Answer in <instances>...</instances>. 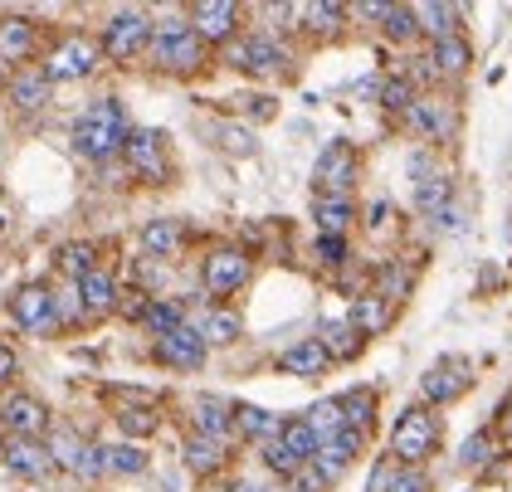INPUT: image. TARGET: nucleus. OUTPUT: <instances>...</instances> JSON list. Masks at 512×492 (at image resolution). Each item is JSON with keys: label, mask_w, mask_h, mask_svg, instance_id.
<instances>
[{"label": "nucleus", "mask_w": 512, "mask_h": 492, "mask_svg": "<svg viewBox=\"0 0 512 492\" xmlns=\"http://www.w3.org/2000/svg\"><path fill=\"white\" fill-rule=\"evenodd\" d=\"M127 132H132V122H127V108H122L118 98H98V103H88L74 122V152L83 161H113L122 156V142H127Z\"/></svg>", "instance_id": "nucleus-1"}, {"label": "nucleus", "mask_w": 512, "mask_h": 492, "mask_svg": "<svg viewBox=\"0 0 512 492\" xmlns=\"http://www.w3.org/2000/svg\"><path fill=\"white\" fill-rule=\"evenodd\" d=\"M147 59L157 64L161 74H176V78H191L205 69L210 49L196 39L191 20L186 15H166V20H152V44H147Z\"/></svg>", "instance_id": "nucleus-2"}, {"label": "nucleus", "mask_w": 512, "mask_h": 492, "mask_svg": "<svg viewBox=\"0 0 512 492\" xmlns=\"http://www.w3.org/2000/svg\"><path fill=\"white\" fill-rule=\"evenodd\" d=\"M439 439H444L439 415H434L430 405H410L391 429V458L400 468H425V463L439 454Z\"/></svg>", "instance_id": "nucleus-3"}, {"label": "nucleus", "mask_w": 512, "mask_h": 492, "mask_svg": "<svg viewBox=\"0 0 512 492\" xmlns=\"http://www.w3.org/2000/svg\"><path fill=\"white\" fill-rule=\"evenodd\" d=\"M147 44H152V15H147V10L127 5V10H113V15L103 20L98 49H103L108 64H132L137 54H147Z\"/></svg>", "instance_id": "nucleus-4"}, {"label": "nucleus", "mask_w": 512, "mask_h": 492, "mask_svg": "<svg viewBox=\"0 0 512 492\" xmlns=\"http://www.w3.org/2000/svg\"><path fill=\"white\" fill-rule=\"evenodd\" d=\"M122 161H127V176H137L142 186L171 181V156H166V137L157 127H132L122 142Z\"/></svg>", "instance_id": "nucleus-5"}, {"label": "nucleus", "mask_w": 512, "mask_h": 492, "mask_svg": "<svg viewBox=\"0 0 512 492\" xmlns=\"http://www.w3.org/2000/svg\"><path fill=\"white\" fill-rule=\"evenodd\" d=\"M98 64H103V49H98V39L88 35H64L49 54H44V74L49 83L59 88V83H79V78H93L98 74Z\"/></svg>", "instance_id": "nucleus-6"}, {"label": "nucleus", "mask_w": 512, "mask_h": 492, "mask_svg": "<svg viewBox=\"0 0 512 492\" xmlns=\"http://www.w3.org/2000/svg\"><path fill=\"white\" fill-rule=\"evenodd\" d=\"M356 176H361V152H356L352 142H327L322 147V156H317L313 166V186L317 195H352Z\"/></svg>", "instance_id": "nucleus-7"}, {"label": "nucleus", "mask_w": 512, "mask_h": 492, "mask_svg": "<svg viewBox=\"0 0 512 492\" xmlns=\"http://www.w3.org/2000/svg\"><path fill=\"white\" fill-rule=\"evenodd\" d=\"M191 30H196V39L210 49V44H230V39L239 35V20H244V10H239L235 0H200V5H191Z\"/></svg>", "instance_id": "nucleus-8"}, {"label": "nucleus", "mask_w": 512, "mask_h": 492, "mask_svg": "<svg viewBox=\"0 0 512 492\" xmlns=\"http://www.w3.org/2000/svg\"><path fill=\"white\" fill-rule=\"evenodd\" d=\"M200 283H205L210 298H230V293H239V288L249 283V254H244V249H215V254H205Z\"/></svg>", "instance_id": "nucleus-9"}, {"label": "nucleus", "mask_w": 512, "mask_h": 492, "mask_svg": "<svg viewBox=\"0 0 512 492\" xmlns=\"http://www.w3.org/2000/svg\"><path fill=\"white\" fill-rule=\"evenodd\" d=\"M0 424L10 429V439H44L49 434V405L25 395V390H10L0 400Z\"/></svg>", "instance_id": "nucleus-10"}, {"label": "nucleus", "mask_w": 512, "mask_h": 492, "mask_svg": "<svg viewBox=\"0 0 512 492\" xmlns=\"http://www.w3.org/2000/svg\"><path fill=\"white\" fill-rule=\"evenodd\" d=\"M473 385V366L464 356H444V361H434L430 376L420 380V390H425V400L430 405H454L459 395H469Z\"/></svg>", "instance_id": "nucleus-11"}, {"label": "nucleus", "mask_w": 512, "mask_h": 492, "mask_svg": "<svg viewBox=\"0 0 512 492\" xmlns=\"http://www.w3.org/2000/svg\"><path fill=\"white\" fill-rule=\"evenodd\" d=\"M205 356H210V346H205V337H200L191 322H181L176 332L157 337V361L161 366H171V371H200Z\"/></svg>", "instance_id": "nucleus-12"}, {"label": "nucleus", "mask_w": 512, "mask_h": 492, "mask_svg": "<svg viewBox=\"0 0 512 492\" xmlns=\"http://www.w3.org/2000/svg\"><path fill=\"white\" fill-rule=\"evenodd\" d=\"M405 122L425 137V142H449L454 132H459V113H454V103L449 98H415V108L405 113Z\"/></svg>", "instance_id": "nucleus-13"}, {"label": "nucleus", "mask_w": 512, "mask_h": 492, "mask_svg": "<svg viewBox=\"0 0 512 492\" xmlns=\"http://www.w3.org/2000/svg\"><path fill=\"white\" fill-rule=\"evenodd\" d=\"M5 98H10L15 113H40V108H49V98H54V83H49V74H44L40 64H25V69H15V74L5 78Z\"/></svg>", "instance_id": "nucleus-14"}, {"label": "nucleus", "mask_w": 512, "mask_h": 492, "mask_svg": "<svg viewBox=\"0 0 512 492\" xmlns=\"http://www.w3.org/2000/svg\"><path fill=\"white\" fill-rule=\"evenodd\" d=\"M35 49H40V25L35 20H25V15H10V20H0V69H25V64H35Z\"/></svg>", "instance_id": "nucleus-15"}, {"label": "nucleus", "mask_w": 512, "mask_h": 492, "mask_svg": "<svg viewBox=\"0 0 512 492\" xmlns=\"http://www.w3.org/2000/svg\"><path fill=\"white\" fill-rule=\"evenodd\" d=\"M361 449H366V434H356V429H342V434H332V439H322L317 444V458L313 468L327 478V483H337L347 468H352L356 458H361Z\"/></svg>", "instance_id": "nucleus-16"}, {"label": "nucleus", "mask_w": 512, "mask_h": 492, "mask_svg": "<svg viewBox=\"0 0 512 492\" xmlns=\"http://www.w3.org/2000/svg\"><path fill=\"white\" fill-rule=\"evenodd\" d=\"M10 317H15V327H25V332H49V327H54V293H49L44 283L15 288Z\"/></svg>", "instance_id": "nucleus-17"}, {"label": "nucleus", "mask_w": 512, "mask_h": 492, "mask_svg": "<svg viewBox=\"0 0 512 492\" xmlns=\"http://www.w3.org/2000/svg\"><path fill=\"white\" fill-rule=\"evenodd\" d=\"M0 463L15 473V478H25V483H40L54 473V458H49V444L40 439H5V454Z\"/></svg>", "instance_id": "nucleus-18"}, {"label": "nucleus", "mask_w": 512, "mask_h": 492, "mask_svg": "<svg viewBox=\"0 0 512 492\" xmlns=\"http://www.w3.org/2000/svg\"><path fill=\"white\" fill-rule=\"evenodd\" d=\"M191 434L230 444V434H235V405H225L220 395H196L191 400Z\"/></svg>", "instance_id": "nucleus-19"}, {"label": "nucleus", "mask_w": 512, "mask_h": 492, "mask_svg": "<svg viewBox=\"0 0 512 492\" xmlns=\"http://www.w3.org/2000/svg\"><path fill=\"white\" fill-rule=\"evenodd\" d=\"M74 293H79L83 317H108V312H118V293H122V288H118V278L98 264L93 273H83Z\"/></svg>", "instance_id": "nucleus-20"}, {"label": "nucleus", "mask_w": 512, "mask_h": 492, "mask_svg": "<svg viewBox=\"0 0 512 492\" xmlns=\"http://www.w3.org/2000/svg\"><path fill=\"white\" fill-rule=\"evenodd\" d=\"M181 458H186V468H191L196 478H220V473L230 468V444L205 439V434H186V439H181Z\"/></svg>", "instance_id": "nucleus-21"}, {"label": "nucleus", "mask_w": 512, "mask_h": 492, "mask_svg": "<svg viewBox=\"0 0 512 492\" xmlns=\"http://www.w3.org/2000/svg\"><path fill=\"white\" fill-rule=\"evenodd\" d=\"M332 366V356L322 351V341L317 337H303V341H293L283 356H278V371H288V376H298V380H313L322 376Z\"/></svg>", "instance_id": "nucleus-22"}, {"label": "nucleus", "mask_w": 512, "mask_h": 492, "mask_svg": "<svg viewBox=\"0 0 512 492\" xmlns=\"http://www.w3.org/2000/svg\"><path fill=\"white\" fill-rule=\"evenodd\" d=\"M113 424L127 434V444H137V439H152L161 429V410L152 400H127V405L113 410Z\"/></svg>", "instance_id": "nucleus-23"}, {"label": "nucleus", "mask_w": 512, "mask_h": 492, "mask_svg": "<svg viewBox=\"0 0 512 492\" xmlns=\"http://www.w3.org/2000/svg\"><path fill=\"white\" fill-rule=\"evenodd\" d=\"M352 220H356L352 195H317V200H313V225H317V234H337V239H347Z\"/></svg>", "instance_id": "nucleus-24"}, {"label": "nucleus", "mask_w": 512, "mask_h": 492, "mask_svg": "<svg viewBox=\"0 0 512 492\" xmlns=\"http://www.w3.org/2000/svg\"><path fill=\"white\" fill-rule=\"evenodd\" d=\"M395 317V303H386L381 293H361L352 303V312H347V327H356L361 337H376V332H386Z\"/></svg>", "instance_id": "nucleus-25"}, {"label": "nucleus", "mask_w": 512, "mask_h": 492, "mask_svg": "<svg viewBox=\"0 0 512 492\" xmlns=\"http://www.w3.org/2000/svg\"><path fill=\"white\" fill-rule=\"evenodd\" d=\"M191 327L205 337V346H235V341L244 337V317L230 312V307H205V317L191 322Z\"/></svg>", "instance_id": "nucleus-26"}, {"label": "nucleus", "mask_w": 512, "mask_h": 492, "mask_svg": "<svg viewBox=\"0 0 512 492\" xmlns=\"http://www.w3.org/2000/svg\"><path fill=\"white\" fill-rule=\"evenodd\" d=\"M283 424H288V415H274V410H264V405H235V434H244V439L269 444V439L283 434Z\"/></svg>", "instance_id": "nucleus-27"}, {"label": "nucleus", "mask_w": 512, "mask_h": 492, "mask_svg": "<svg viewBox=\"0 0 512 492\" xmlns=\"http://www.w3.org/2000/svg\"><path fill=\"white\" fill-rule=\"evenodd\" d=\"M430 64H434V74H439V78H459V74H469V64H473L469 39H464V35L434 39V44H430Z\"/></svg>", "instance_id": "nucleus-28"}, {"label": "nucleus", "mask_w": 512, "mask_h": 492, "mask_svg": "<svg viewBox=\"0 0 512 492\" xmlns=\"http://www.w3.org/2000/svg\"><path fill=\"white\" fill-rule=\"evenodd\" d=\"M142 249H147V259H171L181 249V220H166V215L147 220L142 225Z\"/></svg>", "instance_id": "nucleus-29"}, {"label": "nucleus", "mask_w": 512, "mask_h": 492, "mask_svg": "<svg viewBox=\"0 0 512 492\" xmlns=\"http://www.w3.org/2000/svg\"><path fill=\"white\" fill-rule=\"evenodd\" d=\"M317 341H322V351H327L332 361H352V356H361V346H366V337H361L356 327H347V322H322Z\"/></svg>", "instance_id": "nucleus-30"}, {"label": "nucleus", "mask_w": 512, "mask_h": 492, "mask_svg": "<svg viewBox=\"0 0 512 492\" xmlns=\"http://www.w3.org/2000/svg\"><path fill=\"white\" fill-rule=\"evenodd\" d=\"M444 205H454V181H449L444 171H434V176H425V181H415V210H420L425 220H434Z\"/></svg>", "instance_id": "nucleus-31"}, {"label": "nucleus", "mask_w": 512, "mask_h": 492, "mask_svg": "<svg viewBox=\"0 0 512 492\" xmlns=\"http://www.w3.org/2000/svg\"><path fill=\"white\" fill-rule=\"evenodd\" d=\"M415 20H420V35L449 39V35H459L464 10H459V5H415Z\"/></svg>", "instance_id": "nucleus-32"}, {"label": "nucleus", "mask_w": 512, "mask_h": 492, "mask_svg": "<svg viewBox=\"0 0 512 492\" xmlns=\"http://www.w3.org/2000/svg\"><path fill=\"white\" fill-rule=\"evenodd\" d=\"M249 39V74H283L288 69V49L269 35H244Z\"/></svg>", "instance_id": "nucleus-33"}, {"label": "nucleus", "mask_w": 512, "mask_h": 492, "mask_svg": "<svg viewBox=\"0 0 512 492\" xmlns=\"http://www.w3.org/2000/svg\"><path fill=\"white\" fill-rule=\"evenodd\" d=\"M337 405H342V429L366 434V429L376 424V390H352V395H342Z\"/></svg>", "instance_id": "nucleus-34"}, {"label": "nucleus", "mask_w": 512, "mask_h": 492, "mask_svg": "<svg viewBox=\"0 0 512 492\" xmlns=\"http://www.w3.org/2000/svg\"><path fill=\"white\" fill-rule=\"evenodd\" d=\"M181 322H186V307H181V298H152V303H147V317H142V327H147L152 337L176 332Z\"/></svg>", "instance_id": "nucleus-35"}, {"label": "nucleus", "mask_w": 512, "mask_h": 492, "mask_svg": "<svg viewBox=\"0 0 512 492\" xmlns=\"http://www.w3.org/2000/svg\"><path fill=\"white\" fill-rule=\"evenodd\" d=\"M376 98H381V108H386V113H400V117H405L410 108H415V98H420V93H415V83H410L405 74H391V78H381Z\"/></svg>", "instance_id": "nucleus-36"}, {"label": "nucleus", "mask_w": 512, "mask_h": 492, "mask_svg": "<svg viewBox=\"0 0 512 492\" xmlns=\"http://www.w3.org/2000/svg\"><path fill=\"white\" fill-rule=\"evenodd\" d=\"M147 449L142 444H108V473H118V478H137V473H147Z\"/></svg>", "instance_id": "nucleus-37"}, {"label": "nucleus", "mask_w": 512, "mask_h": 492, "mask_svg": "<svg viewBox=\"0 0 512 492\" xmlns=\"http://www.w3.org/2000/svg\"><path fill=\"white\" fill-rule=\"evenodd\" d=\"M278 439H283V449L298 458V463H313V458H317V434L308 429V419H288Z\"/></svg>", "instance_id": "nucleus-38"}, {"label": "nucleus", "mask_w": 512, "mask_h": 492, "mask_svg": "<svg viewBox=\"0 0 512 492\" xmlns=\"http://www.w3.org/2000/svg\"><path fill=\"white\" fill-rule=\"evenodd\" d=\"M83 444L79 434H69V429H54L49 434V458H54V468H69V473H79V463H83Z\"/></svg>", "instance_id": "nucleus-39"}, {"label": "nucleus", "mask_w": 512, "mask_h": 492, "mask_svg": "<svg viewBox=\"0 0 512 492\" xmlns=\"http://www.w3.org/2000/svg\"><path fill=\"white\" fill-rule=\"evenodd\" d=\"M381 30L391 44H410V39L420 35V20H415V5H391V15L381 20Z\"/></svg>", "instance_id": "nucleus-40"}, {"label": "nucleus", "mask_w": 512, "mask_h": 492, "mask_svg": "<svg viewBox=\"0 0 512 492\" xmlns=\"http://www.w3.org/2000/svg\"><path fill=\"white\" fill-rule=\"evenodd\" d=\"M303 419H308V429L317 434V444L332 439V434H342V405H337V400H317Z\"/></svg>", "instance_id": "nucleus-41"}, {"label": "nucleus", "mask_w": 512, "mask_h": 492, "mask_svg": "<svg viewBox=\"0 0 512 492\" xmlns=\"http://www.w3.org/2000/svg\"><path fill=\"white\" fill-rule=\"evenodd\" d=\"M98 268V249L93 244H64L59 249V273H69L74 283H79L83 273H93Z\"/></svg>", "instance_id": "nucleus-42"}, {"label": "nucleus", "mask_w": 512, "mask_h": 492, "mask_svg": "<svg viewBox=\"0 0 512 492\" xmlns=\"http://www.w3.org/2000/svg\"><path fill=\"white\" fill-rule=\"evenodd\" d=\"M303 15L313 20L308 30H317V35H332V30L347 20V5H337V0H327V5H303Z\"/></svg>", "instance_id": "nucleus-43"}, {"label": "nucleus", "mask_w": 512, "mask_h": 492, "mask_svg": "<svg viewBox=\"0 0 512 492\" xmlns=\"http://www.w3.org/2000/svg\"><path fill=\"white\" fill-rule=\"evenodd\" d=\"M215 137H220V147H225L230 156H254V147H259V142H254V132H249V127H239V122H220V132H215Z\"/></svg>", "instance_id": "nucleus-44"}, {"label": "nucleus", "mask_w": 512, "mask_h": 492, "mask_svg": "<svg viewBox=\"0 0 512 492\" xmlns=\"http://www.w3.org/2000/svg\"><path fill=\"white\" fill-rule=\"evenodd\" d=\"M488 458H493V429H483V434L464 439V449H459V463H464V468H483Z\"/></svg>", "instance_id": "nucleus-45"}, {"label": "nucleus", "mask_w": 512, "mask_h": 492, "mask_svg": "<svg viewBox=\"0 0 512 492\" xmlns=\"http://www.w3.org/2000/svg\"><path fill=\"white\" fill-rule=\"evenodd\" d=\"M264 463H269V473H278L283 483H288V478H293V473L303 468L298 458H293L288 449H283V439H269V444H264Z\"/></svg>", "instance_id": "nucleus-46"}, {"label": "nucleus", "mask_w": 512, "mask_h": 492, "mask_svg": "<svg viewBox=\"0 0 512 492\" xmlns=\"http://www.w3.org/2000/svg\"><path fill=\"white\" fill-rule=\"evenodd\" d=\"M405 293H410V273H405L400 264H386L381 268V298L395 303V298H405Z\"/></svg>", "instance_id": "nucleus-47"}, {"label": "nucleus", "mask_w": 512, "mask_h": 492, "mask_svg": "<svg viewBox=\"0 0 512 492\" xmlns=\"http://www.w3.org/2000/svg\"><path fill=\"white\" fill-rule=\"evenodd\" d=\"M147 303H152V293L127 288V293H118V317H127V322H142V317H147Z\"/></svg>", "instance_id": "nucleus-48"}, {"label": "nucleus", "mask_w": 512, "mask_h": 492, "mask_svg": "<svg viewBox=\"0 0 512 492\" xmlns=\"http://www.w3.org/2000/svg\"><path fill=\"white\" fill-rule=\"evenodd\" d=\"M386 492H430V473H425V468H395V478Z\"/></svg>", "instance_id": "nucleus-49"}, {"label": "nucleus", "mask_w": 512, "mask_h": 492, "mask_svg": "<svg viewBox=\"0 0 512 492\" xmlns=\"http://www.w3.org/2000/svg\"><path fill=\"white\" fill-rule=\"evenodd\" d=\"M317 259L327 268H342L347 264V239H337V234H317Z\"/></svg>", "instance_id": "nucleus-50"}, {"label": "nucleus", "mask_w": 512, "mask_h": 492, "mask_svg": "<svg viewBox=\"0 0 512 492\" xmlns=\"http://www.w3.org/2000/svg\"><path fill=\"white\" fill-rule=\"evenodd\" d=\"M79 478H108V444H88L83 449Z\"/></svg>", "instance_id": "nucleus-51"}, {"label": "nucleus", "mask_w": 512, "mask_h": 492, "mask_svg": "<svg viewBox=\"0 0 512 492\" xmlns=\"http://www.w3.org/2000/svg\"><path fill=\"white\" fill-rule=\"evenodd\" d=\"M327 488H332V483H327V478L317 473L313 463H303V468H298V473L288 478V492H327Z\"/></svg>", "instance_id": "nucleus-52"}, {"label": "nucleus", "mask_w": 512, "mask_h": 492, "mask_svg": "<svg viewBox=\"0 0 512 492\" xmlns=\"http://www.w3.org/2000/svg\"><path fill=\"white\" fill-rule=\"evenodd\" d=\"M15 376H20V356L10 346H0V385H10Z\"/></svg>", "instance_id": "nucleus-53"}, {"label": "nucleus", "mask_w": 512, "mask_h": 492, "mask_svg": "<svg viewBox=\"0 0 512 492\" xmlns=\"http://www.w3.org/2000/svg\"><path fill=\"white\" fill-rule=\"evenodd\" d=\"M395 468H400V463H395V458H386V463H381V468H376V473H371V492H386V488H391Z\"/></svg>", "instance_id": "nucleus-54"}, {"label": "nucleus", "mask_w": 512, "mask_h": 492, "mask_svg": "<svg viewBox=\"0 0 512 492\" xmlns=\"http://www.w3.org/2000/svg\"><path fill=\"white\" fill-rule=\"evenodd\" d=\"M249 103H254V117H259V122L274 117V98H249Z\"/></svg>", "instance_id": "nucleus-55"}, {"label": "nucleus", "mask_w": 512, "mask_h": 492, "mask_svg": "<svg viewBox=\"0 0 512 492\" xmlns=\"http://www.w3.org/2000/svg\"><path fill=\"white\" fill-rule=\"evenodd\" d=\"M356 15H361V20H386V15H391V5H361Z\"/></svg>", "instance_id": "nucleus-56"}, {"label": "nucleus", "mask_w": 512, "mask_h": 492, "mask_svg": "<svg viewBox=\"0 0 512 492\" xmlns=\"http://www.w3.org/2000/svg\"><path fill=\"white\" fill-rule=\"evenodd\" d=\"M386 215H391V205H386V200H376V205H371V225L381 229L386 225Z\"/></svg>", "instance_id": "nucleus-57"}, {"label": "nucleus", "mask_w": 512, "mask_h": 492, "mask_svg": "<svg viewBox=\"0 0 512 492\" xmlns=\"http://www.w3.org/2000/svg\"><path fill=\"white\" fill-rule=\"evenodd\" d=\"M498 415H503V424H512V395L503 400V410H498Z\"/></svg>", "instance_id": "nucleus-58"}, {"label": "nucleus", "mask_w": 512, "mask_h": 492, "mask_svg": "<svg viewBox=\"0 0 512 492\" xmlns=\"http://www.w3.org/2000/svg\"><path fill=\"white\" fill-rule=\"evenodd\" d=\"M225 492H259V488H249V483H230Z\"/></svg>", "instance_id": "nucleus-59"}, {"label": "nucleus", "mask_w": 512, "mask_h": 492, "mask_svg": "<svg viewBox=\"0 0 512 492\" xmlns=\"http://www.w3.org/2000/svg\"><path fill=\"white\" fill-rule=\"evenodd\" d=\"M5 78H10V74H5V69H0V93H5Z\"/></svg>", "instance_id": "nucleus-60"}, {"label": "nucleus", "mask_w": 512, "mask_h": 492, "mask_svg": "<svg viewBox=\"0 0 512 492\" xmlns=\"http://www.w3.org/2000/svg\"><path fill=\"white\" fill-rule=\"evenodd\" d=\"M259 492H288V488H259Z\"/></svg>", "instance_id": "nucleus-61"}, {"label": "nucleus", "mask_w": 512, "mask_h": 492, "mask_svg": "<svg viewBox=\"0 0 512 492\" xmlns=\"http://www.w3.org/2000/svg\"><path fill=\"white\" fill-rule=\"evenodd\" d=\"M0 454H5V439H0Z\"/></svg>", "instance_id": "nucleus-62"}]
</instances>
